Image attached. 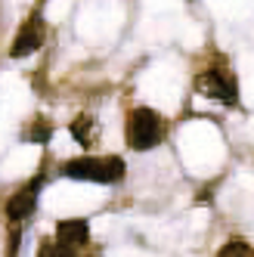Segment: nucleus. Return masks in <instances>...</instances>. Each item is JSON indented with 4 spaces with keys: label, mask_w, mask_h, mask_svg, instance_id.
I'll return each mask as SVG.
<instances>
[{
    "label": "nucleus",
    "mask_w": 254,
    "mask_h": 257,
    "mask_svg": "<svg viewBox=\"0 0 254 257\" xmlns=\"http://www.w3.org/2000/svg\"><path fill=\"white\" fill-rule=\"evenodd\" d=\"M68 180H90V183H118L124 177V161L118 155L105 158H71L62 164Z\"/></svg>",
    "instance_id": "f257e3e1"
},
{
    "label": "nucleus",
    "mask_w": 254,
    "mask_h": 257,
    "mask_svg": "<svg viewBox=\"0 0 254 257\" xmlns=\"http://www.w3.org/2000/svg\"><path fill=\"white\" fill-rule=\"evenodd\" d=\"M158 140H161V115L146 108V105L134 108L131 118H127V143H131L137 152H146Z\"/></svg>",
    "instance_id": "f03ea898"
},
{
    "label": "nucleus",
    "mask_w": 254,
    "mask_h": 257,
    "mask_svg": "<svg viewBox=\"0 0 254 257\" xmlns=\"http://www.w3.org/2000/svg\"><path fill=\"white\" fill-rule=\"evenodd\" d=\"M195 90H198L202 96H211V99L226 102V105H232L235 99H239V90H235L232 75H226V71H220V68L202 71V75L195 78Z\"/></svg>",
    "instance_id": "7ed1b4c3"
},
{
    "label": "nucleus",
    "mask_w": 254,
    "mask_h": 257,
    "mask_svg": "<svg viewBox=\"0 0 254 257\" xmlns=\"http://www.w3.org/2000/svg\"><path fill=\"white\" fill-rule=\"evenodd\" d=\"M41 186H44V177H34V180L25 183V186L16 192V195H10V201H7V217L13 220V223H19V220L31 217V211L38 208Z\"/></svg>",
    "instance_id": "20e7f679"
},
{
    "label": "nucleus",
    "mask_w": 254,
    "mask_h": 257,
    "mask_svg": "<svg viewBox=\"0 0 254 257\" xmlns=\"http://www.w3.org/2000/svg\"><path fill=\"white\" fill-rule=\"evenodd\" d=\"M41 44H44V22H41V16H31V19L19 28V34H16L10 56H13V59L31 56L34 50H41Z\"/></svg>",
    "instance_id": "39448f33"
},
{
    "label": "nucleus",
    "mask_w": 254,
    "mask_h": 257,
    "mask_svg": "<svg viewBox=\"0 0 254 257\" xmlns=\"http://www.w3.org/2000/svg\"><path fill=\"white\" fill-rule=\"evenodd\" d=\"M56 238H59V245H68V248L84 245L87 238H90L87 220H62V223L56 226Z\"/></svg>",
    "instance_id": "423d86ee"
},
{
    "label": "nucleus",
    "mask_w": 254,
    "mask_h": 257,
    "mask_svg": "<svg viewBox=\"0 0 254 257\" xmlns=\"http://www.w3.org/2000/svg\"><path fill=\"white\" fill-rule=\"evenodd\" d=\"M93 127H96V121H93V118L81 115V118L71 121V137H75L81 146H90V143H93Z\"/></svg>",
    "instance_id": "0eeeda50"
},
{
    "label": "nucleus",
    "mask_w": 254,
    "mask_h": 257,
    "mask_svg": "<svg viewBox=\"0 0 254 257\" xmlns=\"http://www.w3.org/2000/svg\"><path fill=\"white\" fill-rule=\"evenodd\" d=\"M254 251H251V245L248 242H242V238H229V242L217 251V257H251Z\"/></svg>",
    "instance_id": "6e6552de"
},
{
    "label": "nucleus",
    "mask_w": 254,
    "mask_h": 257,
    "mask_svg": "<svg viewBox=\"0 0 254 257\" xmlns=\"http://www.w3.org/2000/svg\"><path fill=\"white\" fill-rule=\"evenodd\" d=\"M47 137H50V124L44 121V118H38L28 131H25V140H31V143H47Z\"/></svg>",
    "instance_id": "1a4fd4ad"
},
{
    "label": "nucleus",
    "mask_w": 254,
    "mask_h": 257,
    "mask_svg": "<svg viewBox=\"0 0 254 257\" xmlns=\"http://www.w3.org/2000/svg\"><path fill=\"white\" fill-rule=\"evenodd\" d=\"M41 257H75V251H71L68 245H53V242H47L44 251H41Z\"/></svg>",
    "instance_id": "9d476101"
},
{
    "label": "nucleus",
    "mask_w": 254,
    "mask_h": 257,
    "mask_svg": "<svg viewBox=\"0 0 254 257\" xmlns=\"http://www.w3.org/2000/svg\"><path fill=\"white\" fill-rule=\"evenodd\" d=\"M251 257H254V254H251Z\"/></svg>",
    "instance_id": "9b49d317"
}]
</instances>
